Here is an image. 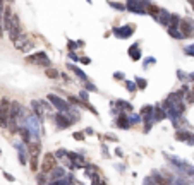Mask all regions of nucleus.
Wrapping results in <instances>:
<instances>
[{"label":"nucleus","mask_w":194,"mask_h":185,"mask_svg":"<svg viewBox=\"0 0 194 185\" xmlns=\"http://www.w3.org/2000/svg\"><path fill=\"white\" fill-rule=\"evenodd\" d=\"M177 28H179V31L182 33L184 39H186V38H193L194 36V21L191 17H180Z\"/></svg>","instance_id":"nucleus-1"},{"label":"nucleus","mask_w":194,"mask_h":185,"mask_svg":"<svg viewBox=\"0 0 194 185\" xmlns=\"http://www.w3.org/2000/svg\"><path fill=\"white\" fill-rule=\"evenodd\" d=\"M57 166V156L53 153H45L43 154V159H41V165H39V170L41 173H50L53 168Z\"/></svg>","instance_id":"nucleus-2"},{"label":"nucleus","mask_w":194,"mask_h":185,"mask_svg":"<svg viewBox=\"0 0 194 185\" xmlns=\"http://www.w3.org/2000/svg\"><path fill=\"white\" fill-rule=\"evenodd\" d=\"M26 62H28V64H33V65H39V67H50V65H52L50 58H48V55H46L45 52H38V53H35V55H29L26 58Z\"/></svg>","instance_id":"nucleus-3"},{"label":"nucleus","mask_w":194,"mask_h":185,"mask_svg":"<svg viewBox=\"0 0 194 185\" xmlns=\"http://www.w3.org/2000/svg\"><path fill=\"white\" fill-rule=\"evenodd\" d=\"M150 0H127L125 2V10H131L134 14H146L144 7Z\"/></svg>","instance_id":"nucleus-4"},{"label":"nucleus","mask_w":194,"mask_h":185,"mask_svg":"<svg viewBox=\"0 0 194 185\" xmlns=\"http://www.w3.org/2000/svg\"><path fill=\"white\" fill-rule=\"evenodd\" d=\"M9 110H10V101L3 98L0 101V127H7L9 122Z\"/></svg>","instance_id":"nucleus-5"},{"label":"nucleus","mask_w":194,"mask_h":185,"mask_svg":"<svg viewBox=\"0 0 194 185\" xmlns=\"http://www.w3.org/2000/svg\"><path fill=\"white\" fill-rule=\"evenodd\" d=\"M46 99H50V103L57 108V110H60V111H67L71 106H69V101H65V99H62L60 96H57V94H48L46 96Z\"/></svg>","instance_id":"nucleus-6"},{"label":"nucleus","mask_w":194,"mask_h":185,"mask_svg":"<svg viewBox=\"0 0 194 185\" xmlns=\"http://www.w3.org/2000/svg\"><path fill=\"white\" fill-rule=\"evenodd\" d=\"M134 29H136V26L134 24H125V26H122V28H115L114 29V35L117 38H120V39H124V38H129L134 35Z\"/></svg>","instance_id":"nucleus-7"},{"label":"nucleus","mask_w":194,"mask_h":185,"mask_svg":"<svg viewBox=\"0 0 194 185\" xmlns=\"http://www.w3.org/2000/svg\"><path fill=\"white\" fill-rule=\"evenodd\" d=\"M55 124H57L58 129H67V127H71L72 124H71V120H69V117L65 115V113H57L55 117Z\"/></svg>","instance_id":"nucleus-8"},{"label":"nucleus","mask_w":194,"mask_h":185,"mask_svg":"<svg viewBox=\"0 0 194 185\" xmlns=\"http://www.w3.org/2000/svg\"><path fill=\"white\" fill-rule=\"evenodd\" d=\"M67 156H69V159H71V163L74 165V170L76 168H84L86 166V161H84V158L82 156H79V154H76V153H67Z\"/></svg>","instance_id":"nucleus-9"},{"label":"nucleus","mask_w":194,"mask_h":185,"mask_svg":"<svg viewBox=\"0 0 194 185\" xmlns=\"http://www.w3.org/2000/svg\"><path fill=\"white\" fill-rule=\"evenodd\" d=\"M170 16H172V14H170L167 9H160V10H158V16H156V21H158L161 26H165V28H167V26H168V22H170Z\"/></svg>","instance_id":"nucleus-10"},{"label":"nucleus","mask_w":194,"mask_h":185,"mask_svg":"<svg viewBox=\"0 0 194 185\" xmlns=\"http://www.w3.org/2000/svg\"><path fill=\"white\" fill-rule=\"evenodd\" d=\"M115 124H117V127H118V129H129V127H131V122H129L127 113H120V115L117 117Z\"/></svg>","instance_id":"nucleus-11"},{"label":"nucleus","mask_w":194,"mask_h":185,"mask_svg":"<svg viewBox=\"0 0 194 185\" xmlns=\"http://www.w3.org/2000/svg\"><path fill=\"white\" fill-rule=\"evenodd\" d=\"M31 108H33V113L38 117V120H43V117H45V110H43L41 101H31Z\"/></svg>","instance_id":"nucleus-12"},{"label":"nucleus","mask_w":194,"mask_h":185,"mask_svg":"<svg viewBox=\"0 0 194 185\" xmlns=\"http://www.w3.org/2000/svg\"><path fill=\"white\" fill-rule=\"evenodd\" d=\"M129 57L137 62V60H141V48H139V43H134L131 48H129Z\"/></svg>","instance_id":"nucleus-13"},{"label":"nucleus","mask_w":194,"mask_h":185,"mask_svg":"<svg viewBox=\"0 0 194 185\" xmlns=\"http://www.w3.org/2000/svg\"><path fill=\"white\" fill-rule=\"evenodd\" d=\"M67 69H69L71 72H74V74H76V75L79 77V79H81V81H88V75L84 74V72H82L81 69H78V67H74V65H71V64H67Z\"/></svg>","instance_id":"nucleus-14"},{"label":"nucleus","mask_w":194,"mask_h":185,"mask_svg":"<svg viewBox=\"0 0 194 185\" xmlns=\"http://www.w3.org/2000/svg\"><path fill=\"white\" fill-rule=\"evenodd\" d=\"M167 29H168V35L172 38H175V39H184L182 33L179 31V28H167Z\"/></svg>","instance_id":"nucleus-15"},{"label":"nucleus","mask_w":194,"mask_h":185,"mask_svg":"<svg viewBox=\"0 0 194 185\" xmlns=\"http://www.w3.org/2000/svg\"><path fill=\"white\" fill-rule=\"evenodd\" d=\"M45 75H46L48 79H58V77H60L58 70H57V69H52V67H48V69L45 70Z\"/></svg>","instance_id":"nucleus-16"},{"label":"nucleus","mask_w":194,"mask_h":185,"mask_svg":"<svg viewBox=\"0 0 194 185\" xmlns=\"http://www.w3.org/2000/svg\"><path fill=\"white\" fill-rule=\"evenodd\" d=\"M50 173H52L53 180H58V178H62V177H64V170H62V168H58V166H55Z\"/></svg>","instance_id":"nucleus-17"},{"label":"nucleus","mask_w":194,"mask_h":185,"mask_svg":"<svg viewBox=\"0 0 194 185\" xmlns=\"http://www.w3.org/2000/svg\"><path fill=\"white\" fill-rule=\"evenodd\" d=\"M108 5L110 7H114V9H117V10H125V3H120V2H108Z\"/></svg>","instance_id":"nucleus-18"},{"label":"nucleus","mask_w":194,"mask_h":185,"mask_svg":"<svg viewBox=\"0 0 194 185\" xmlns=\"http://www.w3.org/2000/svg\"><path fill=\"white\" fill-rule=\"evenodd\" d=\"M136 84H137V88H139V89H144L148 82H146V79H141V77H136Z\"/></svg>","instance_id":"nucleus-19"},{"label":"nucleus","mask_w":194,"mask_h":185,"mask_svg":"<svg viewBox=\"0 0 194 185\" xmlns=\"http://www.w3.org/2000/svg\"><path fill=\"white\" fill-rule=\"evenodd\" d=\"M124 84L127 86V89H129V91H131V92H134V91H136V88H137L136 84H134V82H131V81H125Z\"/></svg>","instance_id":"nucleus-20"},{"label":"nucleus","mask_w":194,"mask_h":185,"mask_svg":"<svg viewBox=\"0 0 194 185\" xmlns=\"http://www.w3.org/2000/svg\"><path fill=\"white\" fill-rule=\"evenodd\" d=\"M72 137H74L76 141H84V139H86V137H84V132H74Z\"/></svg>","instance_id":"nucleus-21"},{"label":"nucleus","mask_w":194,"mask_h":185,"mask_svg":"<svg viewBox=\"0 0 194 185\" xmlns=\"http://www.w3.org/2000/svg\"><path fill=\"white\" fill-rule=\"evenodd\" d=\"M36 180H38V185H45V184H46V178H45V173H39L38 177H36Z\"/></svg>","instance_id":"nucleus-22"},{"label":"nucleus","mask_w":194,"mask_h":185,"mask_svg":"<svg viewBox=\"0 0 194 185\" xmlns=\"http://www.w3.org/2000/svg\"><path fill=\"white\" fill-rule=\"evenodd\" d=\"M184 52H186L187 55L194 57V45H189V46H186V48H184Z\"/></svg>","instance_id":"nucleus-23"},{"label":"nucleus","mask_w":194,"mask_h":185,"mask_svg":"<svg viewBox=\"0 0 194 185\" xmlns=\"http://www.w3.org/2000/svg\"><path fill=\"white\" fill-rule=\"evenodd\" d=\"M69 58H71L72 62H78V60H79V58H78V55H76L74 52H69Z\"/></svg>","instance_id":"nucleus-24"},{"label":"nucleus","mask_w":194,"mask_h":185,"mask_svg":"<svg viewBox=\"0 0 194 185\" xmlns=\"http://www.w3.org/2000/svg\"><path fill=\"white\" fill-rule=\"evenodd\" d=\"M78 46H79V45H76L74 41H71V39H69V50H76Z\"/></svg>","instance_id":"nucleus-25"},{"label":"nucleus","mask_w":194,"mask_h":185,"mask_svg":"<svg viewBox=\"0 0 194 185\" xmlns=\"http://www.w3.org/2000/svg\"><path fill=\"white\" fill-rule=\"evenodd\" d=\"M65 154H67V151H65V149H58V151H57L58 158H62V156H65Z\"/></svg>","instance_id":"nucleus-26"},{"label":"nucleus","mask_w":194,"mask_h":185,"mask_svg":"<svg viewBox=\"0 0 194 185\" xmlns=\"http://www.w3.org/2000/svg\"><path fill=\"white\" fill-rule=\"evenodd\" d=\"M86 89H88V91H96V88H95L91 82H88V84H86Z\"/></svg>","instance_id":"nucleus-27"},{"label":"nucleus","mask_w":194,"mask_h":185,"mask_svg":"<svg viewBox=\"0 0 194 185\" xmlns=\"http://www.w3.org/2000/svg\"><path fill=\"white\" fill-rule=\"evenodd\" d=\"M3 177H5L7 180H10V182H14V177H12V175H9V173H3Z\"/></svg>","instance_id":"nucleus-28"},{"label":"nucleus","mask_w":194,"mask_h":185,"mask_svg":"<svg viewBox=\"0 0 194 185\" xmlns=\"http://www.w3.org/2000/svg\"><path fill=\"white\" fill-rule=\"evenodd\" d=\"M3 9H5V7H3V0H0V17H2V14H3Z\"/></svg>","instance_id":"nucleus-29"}]
</instances>
